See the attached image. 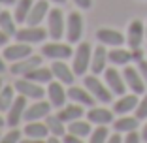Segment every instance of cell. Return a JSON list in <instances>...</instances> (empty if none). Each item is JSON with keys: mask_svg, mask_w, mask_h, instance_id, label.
Returning a JSON list of instances; mask_svg holds the SVG:
<instances>
[{"mask_svg": "<svg viewBox=\"0 0 147 143\" xmlns=\"http://www.w3.org/2000/svg\"><path fill=\"white\" fill-rule=\"evenodd\" d=\"M40 53L45 60L53 62V60H72L74 55V47L72 44L64 42V40H49V42H43Z\"/></svg>", "mask_w": 147, "mask_h": 143, "instance_id": "6da1fadb", "label": "cell"}, {"mask_svg": "<svg viewBox=\"0 0 147 143\" xmlns=\"http://www.w3.org/2000/svg\"><path fill=\"white\" fill-rule=\"evenodd\" d=\"M91 60H92V45L89 42H79L72 55V68L78 77H83L91 72Z\"/></svg>", "mask_w": 147, "mask_h": 143, "instance_id": "7a4b0ae2", "label": "cell"}, {"mask_svg": "<svg viewBox=\"0 0 147 143\" xmlns=\"http://www.w3.org/2000/svg\"><path fill=\"white\" fill-rule=\"evenodd\" d=\"M83 85H85V87L89 89V92L96 98V102H100V104H111L113 102V96L115 94L109 91V87L106 85L104 79H100L96 74L83 75Z\"/></svg>", "mask_w": 147, "mask_h": 143, "instance_id": "3957f363", "label": "cell"}, {"mask_svg": "<svg viewBox=\"0 0 147 143\" xmlns=\"http://www.w3.org/2000/svg\"><path fill=\"white\" fill-rule=\"evenodd\" d=\"M15 40L34 47V45H42L43 42H47L49 34H47V28L42 25H23V26H19Z\"/></svg>", "mask_w": 147, "mask_h": 143, "instance_id": "277c9868", "label": "cell"}, {"mask_svg": "<svg viewBox=\"0 0 147 143\" xmlns=\"http://www.w3.org/2000/svg\"><path fill=\"white\" fill-rule=\"evenodd\" d=\"M49 40H64L66 34V15L61 8H51L47 19H45Z\"/></svg>", "mask_w": 147, "mask_h": 143, "instance_id": "5b68a950", "label": "cell"}, {"mask_svg": "<svg viewBox=\"0 0 147 143\" xmlns=\"http://www.w3.org/2000/svg\"><path fill=\"white\" fill-rule=\"evenodd\" d=\"M13 87H15L19 96H25L28 102L45 98V85H40L28 77H17L13 81Z\"/></svg>", "mask_w": 147, "mask_h": 143, "instance_id": "8992f818", "label": "cell"}, {"mask_svg": "<svg viewBox=\"0 0 147 143\" xmlns=\"http://www.w3.org/2000/svg\"><path fill=\"white\" fill-rule=\"evenodd\" d=\"M43 60H45V58L42 56V53H32L30 56H26V58H23V60H17V62H13V64H9L8 72L13 75V77H26L32 70H36L38 66H42Z\"/></svg>", "mask_w": 147, "mask_h": 143, "instance_id": "52a82bcc", "label": "cell"}, {"mask_svg": "<svg viewBox=\"0 0 147 143\" xmlns=\"http://www.w3.org/2000/svg\"><path fill=\"white\" fill-rule=\"evenodd\" d=\"M45 98L53 105V109H61L64 104H68V87L64 83L53 79L49 85H45Z\"/></svg>", "mask_w": 147, "mask_h": 143, "instance_id": "ba28073f", "label": "cell"}, {"mask_svg": "<svg viewBox=\"0 0 147 143\" xmlns=\"http://www.w3.org/2000/svg\"><path fill=\"white\" fill-rule=\"evenodd\" d=\"M83 36V15L79 11H70L66 15V34L64 40L72 45H78Z\"/></svg>", "mask_w": 147, "mask_h": 143, "instance_id": "9c48e42d", "label": "cell"}, {"mask_svg": "<svg viewBox=\"0 0 147 143\" xmlns=\"http://www.w3.org/2000/svg\"><path fill=\"white\" fill-rule=\"evenodd\" d=\"M26 105H28V100L25 96H19L15 98V102L11 104V107L4 113L6 115V122H8V128H19L25 122V111Z\"/></svg>", "mask_w": 147, "mask_h": 143, "instance_id": "30bf717a", "label": "cell"}, {"mask_svg": "<svg viewBox=\"0 0 147 143\" xmlns=\"http://www.w3.org/2000/svg\"><path fill=\"white\" fill-rule=\"evenodd\" d=\"M51 113H53V105L47 102V98L32 100V102H28V105H26L25 122L26 121H45Z\"/></svg>", "mask_w": 147, "mask_h": 143, "instance_id": "8fae6325", "label": "cell"}, {"mask_svg": "<svg viewBox=\"0 0 147 143\" xmlns=\"http://www.w3.org/2000/svg\"><path fill=\"white\" fill-rule=\"evenodd\" d=\"M102 75H104L106 85L109 87V91H111L115 96L126 94V89L128 87H126V81H125V77H123V72H119L117 66H108Z\"/></svg>", "mask_w": 147, "mask_h": 143, "instance_id": "7c38bea8", "label": "cell"}, {"mask_svg": "<svg viewBox=\"0 0 147 143\" xmlns=\"http://www.w3.org/2000/svg\"><path fill=\"white\" fill-rule=\"evenodd\" d=\"M49 68H51V72H53V77H55L57 81L64 83L66 87L74 85L76 79H78L72 64H68V60H53V62H49Z\"/></svg>", "mask_w": 147, "mask_h": 143, "instance_id": "4fadbf2b", "label": "cell"}, {"mask_svg": "<svg viewBox=\"0 0 147 143\" xmlns=\"http://www.w3.org/2000/svg\"><path fill=\"white\" fill-rule=\"evenodd\" d=\"M4 58L8 60V64H13V62L17 60H23V58H26V56H30L32 53H34V47L28 44H23V42H13V44H8L4 47Z\"/></svg>", "mask_w": 147, "mask_h": 143, "instance_id": "5bb4252c", "label": "cell"}, {"mask_svg": "<svg viewBox=\"0 0 147 143\" xmlns=\"http://www.w3.org/2000/svg\"><path fill=\"white\" fill-rule=\"evenodd\" d=\"M123 77H125L126 81V87H128L130 92H134V94H145V79L142 77V74H140L138 66H125V70H123Z\"/></svg>", "mask_w": 147, "mask_h": 143, "instance_id": "9a60e30c", "label": "cell"}, {"mask_svg": "<svg viewBox=\"0 0 147 143\" xmlns=\"http://www.w3.org/2000/svg\"><path fill=\"white\" fill-rule=\"evenodd\" d=\"M85 117L94 126H109V124H113V121H115V113H113V109L102 107V105H100V107L98 105H92V107L87 109Z\"/></svg>", "mask_w": 147, "mask_h": 143, "instance_id": "2e32d148", "label": "cell"}, {"mask_svg": "<svg viewBox=\"0 0 147 143\" xmlns=\"http://www.w3.org/2000/svg\"><path fill=\"white\" fill-rule=\"evenodd\" d=\"M68 100L70 102H74V104H79V105H83V107H92L94 105V102H96V98L89 92V89L85 87V85H70L68 87Z\"/></svg>", "mask_w": 147, "mask_h": 143, "instance_id": "e0dca14e", "label": "cell"}, {"mask_svg": "<svg viewBox=\"0 0 147 143\" xmlns=\"http://www.w3.org/2000/svg\"><path fill=\"white\" fill-rule=\"evenodd\" d=\"M96 40H98V44L106 45V47H121L126 44L125 34H121L115 28H106V26L96 30Z\"/></svg>", "mask_w": 147, "mask_h": 143, "instance_id": "ac0fdd59", "label": "cell"}, {"mask_svg": "<svg viewBox=\"0 0 147 143\" xmlns=\"http://www.w3.org/2000/svg\"><path fill=\"white\" fill-rule=\"evenodd\" d=\"M125 36H126V44H128L130 49L142 47L143 40H145V23H142L140 19H134V21L128 25Z\"/></svg>", "mask_w": 147, "mask_h": 143, "instance_id": "d6986e66", "label": "cell"}, {"mask_svg": "<svg viewBox=\"0 0 147 143\" xmlns=\"http://www.w3.org/2000/svg\"><path fill=\"white\" fill-rule=\"evenodd\" d=\"M109 64V58H108V47L102 44H98L96 47H92V60H91V74L96 75H102L106 72Z\"/></svg>", "mask_w": 147, "mask_h": 143, "instance_id": "ffe728a7", "label": "cell"}, {"mask_svg": "<svg viewBox=\"0 0 147 143\" xmlns=\"http://www.w3.org/2000/svg\"><path fill=\"white\" fill-rule=\"evenodd\" d=\"M138 94H134V92H128V94H123L119 96V98L113 102V113L115 115H128L130 111H136V107H138Z\"/></svg>", "mask_w": 147, "mask_h": 143, "instance_id": "44dd1931", "label": "cell"}, {"mask_svg": "<svg viewBox=\"0 0 147 143\" xmlns=\"http://www.w3.org/2000/svg\"><path fill=\"white\" fill-rule=\"evenodd\" d=\"M49 4H51L49 0H36L25 25H43L47 15H49V11H51V6Z\"/></svg>", "mask_w": 147, "mask_h": 143, "instance_id": "7402d4cb", "label": "cell"}, {"mask_svg": "<svg viewBox=\"0 0 147 143\" xmlns=\"http://www.w3.org/2000/svg\"><path fill=\"white\" fill-rule=\"evenodd\" d=\"M25 138H34V139H47L49 138V128L45 121H26L21 126Z\"/></svg>", "mask_w": 147, "mask_h": 143, "instance_id": "603a6c76", "label": "cell"}, {"mask_svg": "<svg viewBox=\"0 0 147 143\" xmlns=\"http://www.w3.org/2000/svg\"><path fill=\"white\" fill-rule=\"evenodd\" d=\"M85 109L87 107H83V105H79V104L68 102V104H64L61 109H57V115H59L66 124H70V122H74V121H78V119L85 117V113H87Z\"/></svg>", "mask_w": 147, "mask_h": 143, "instance_id": "cb8c5ba5", "label": "cell"}, {"mask_svg": "<svg viewBox=\"0 0 147 143\" xmlns=\"http://www.w3.org/2000/svg\"><path fill=\"white\" fill-rule=\"evenodd\" d=\"M19 26H21V25L17 23V19H15L13 11H9L8 8L0 9V30H4L9 38H15Z\"/></svg>", "mask_w": 147, "mask_h": 143, "instance_id": "d4e9b609", "label": "cell"}, {"mask_svg": "<svg viewBox=\"0 0 147 143\" xmlns=\"http://www.w3.org/2000/svg\"><path fill=\"white\" fill-rule=\"evenodd\" d=\"M108 58L111 66H128L130 62H134L132 56V49H125L121 47H111V51H108Z\"/></svg>", "mask_w": 147, "mask_h": 143, "instance_id": "484cf974", "label": "cell"}, {"mask_svg": "<svg viewBox=\"0 0 147 143\" xmlns=\"http://www.w3.org/2000/svg\"><path fill=\"white\" fill-rule=\"evenodd\" d=\"M140 128V119L132 117V115H119V119L113 121V130L119 132V134H128V132H134Z\"/></svg>", "mask_w": 147, "mask_h": 143, "instance_id": "4316f807", "label": "cell"}, {"mask_svg": "<svg viewBox=\"0 0 147 143\" xmlns=\"http://www.w3.org/2000/svg\"><path fill=\"white\" fill-rule=\"evenodd\" d=\"M92 130H94V124H92L87 117L78 119V121H74V122H70V124H68V134L78 136V138H83V139L89 138Z\"/></svg>", "mask_w": 147, "mask_h": 143, "instance_id": "83f0119b", "label": "cell"}, {"mask_svg": "<svg viewBox=\"0 0 147 143\" xmlns=\"http://www.w3.org/2000/svg\"><path fill=\"white\" fill-rule=\"evenodd\" d=\"M45 124H47L49 128V136H57V138H62V136L68 132V124H66L64 121H62L59 115L55 113H51L47 119H45Z\"/></svg>", "mask_w": 147, "mask_h": 143, "instance_id": "f1b7e54d", "label": "cell"}, {"mask_svg": "<svg viewBox=\"0 0 147 143\" xmlns=\"http://www.w3.org/2000/svg\"><path fill=\"white\" fill-rule=\"evenodd\" d=\"M36 0H17V4L13 6V15H15V19H17L19 25H25L26 19H28V15H30V9L32 6H34Z\"/></svg>", "mask_w": 147, "mask_h": 143, "instance_id": "f546056e", "label": "cell"}, {"mask_svg": "<svg viewBox=\"0 0 147 143\" xmlns=\"http://www.w3.org/2000/svg\"><path fill=\"white\" fill-rule=\"evenodd\" d=\"M28 79H32V81H36V83H40V85H49V83L53 81V72H51V68L49 66H38L36 70H32L30 74L26 75Z\"/></svg>", "mask_w": 147, "mask_h": 143, "instance_id": "4dcf8cb0", "label": "cell"}, {"mask_svg": "<svg viewBox=\"0 0 147 143\" xmlns=\"http://www.w3.org/2000/svg\"><path fill=\"white\" fill-rule=\"evenodd\" d=\"M15 98H17V91H15V87L11 85H8L6 83L4 89H2V92H0V111L6 113L9 107H11V104L15 102Z\"/></svg>", "mask_w": 147, "mask_h": 143, "instance_id": "1f68e13d", "label": "cell"}, {"mask_svg": "<svg viewBox=\"0 0 147 143\" xmlns=\"http://www.w3.org/2000/svg\"><path fill=\"white\" fill-rule=\"evenodd\" d=\"M109 128L108 126H94V130L87 138V143H108Z\"/></svg>", "mask_w": 147, "mask_h": 143, "instance_id": "d6a6232c", "label": "cell"}, {"mask_svg": "<svg viewBox=\"0 0 147 143\" xmlns=\"http://www.w3.org/2000/svg\"><path fill=\"white\" fill-rule=\"evenodd\" d=\"M23 139V130L19 128H8L6 132H2L0 136V143H19Z\"/></svg>", "mask_w": 147, "mask_h": 143, "instance_id": "836d02e7", "label": "cell"}, {"mask_svg": "<svg viewBox=\"0 0 147 143\" xmlns=\"http://www.w3.org/2000/svg\"><path fill=\"white\" fill-rule=\"evenodd\" d=\"M136 117L140 121H145L147 119V94L142 96V100L138 102V107H136Z\"/></svg>", "mask_w": 147, "mask_h": 143, "instance_id": "e575fe53", "label": "cell"}, {"mask_svg": "<svg viewBox=\"0 0 147 143\" xmlns=\"http://www.w3.org/2000/svg\"><path fill=\"white\" fill-rule=\"evenodd\" d=\"M142 134H140L138 130L134 132H128V134H125V139H123V143H142Z\"/></svg>", "mask_w": 147, "mask_h": 143, "instance_id": "d590c367", "label": "cell"}, {"mask_svg": "<svg viewBox=\"0 0 147 143\" xmlns=\"http://www.w3.org/2000/svg\"><path fill=\"white\" fill-rule=\"evenodd\" d=\"M62 141H64V143H87L83 138H78V136H72V134H68V132H66V134L62 136Z\"/></svg>", "mask_w": 147, "mask_h": 143, "instance_id": "8d00e7d4", "label": "cell"}, {"mask_svg": "<svg viewBox=\"0 0 147 143\" xmlns=\"http://www.w3.org/2000/svg\"><path fill=\"white\" fill-rule=\"evenodd\" d=\"M72 2L79 9H91V6H92V0H72Z\"/></svg>", "mask_w": 147, "mask_h": 143, "instance_id": "74e56055", "label": "cell"}, {"mask_svg": "<svg viewBox=\"0 0 147 143\" xmlns=\"http://www.w3.org/2000/svg\"><path fill=\"white\" fill-rule=\"evenodd\" d=\"M8 70H9V64H8V60L4 58V53L0 51V75H4Z\"/></svg>", "mask_w": 147, "mask_h": 143, "instance_id": "f35d334b", "label": "cell"}, {"mask_svg": "<svg viewBox=\"0 0 147 143\" xmlns=\"http://www.w3.org/2000/svg\"><path fill=\"white\" fill-rule=\"evenodd\" d=\"M138 70H140L142 77L145 79V83H147V60H145V58H142V60L138 62Z\"/></svg>", "mask_w": 147, "mask_h": 143, "instance_id": "ab89813d", "label": "cell"}, {"mask_svg": "<svg viewBox=\"0 0 147 143\" xmlns=\"http://www.w3.org/2000/svg\"><path fill=\"white\" fill-rule=\"evenodd\" d=\"M123 134H119V132H113V134H109L108 138V143H123Z\"/></svg>", "mask_w": 147, "mask_h": 143, "instance_id": "60d3db41", "label": "cell"}, {"mask_svg": "<svg viewBox=\"0 0 147 143\" xmlns=\"http://www.w3.org/2000/svg\"><path fill=\"white\" fill-rule=\"evenodd\" d=\"M8 44H9V36L4 30H0V49H4Z\"/></svg>", "mask_w": 147, "mask_h": 143, "instance_id": "b9f144b4", "label": "cell"}, {"mask_svg": "<svg viewBox=\"0 0 147 143\" xmlns=\"http://www.w3.org/2000/svg\"><path fill=\"white\" fill-rule=\"evenodd\" d=\"M132 56H134V62H140L143 58V51L140 47L138 49H132Z\"/></svg>", "mask_w": 147, "mask_h": 143, "instance_id": "7bdbcfd3", "label": "cell"}, {"mask_svg": "<svg viewBox=\"0 0 147 143\" xmlns=\"http://www.w3.org/2000/svg\"><path fill=\"white\" fill-rule=\"evenodd\" d=\"M17 0H0V8H13Z\"/></svg>", "mask_w": 147, "mask_h": 143, "instance_id": "ee69618b", "label": "cell"}, {"mask_svg": "<svg viewBox=\"0 0 147 143\" xmlns=\"http://www.w3.org/2000/svg\"><path fill=\"white\" fill-rule=\"evenodd\" d=\"M19 143H45V139H34V138H25L23 136V139Z\"/></svg>", "mask_w": 147, "mask_h": 143, "instance_id": "f6af8a7d", "label": "cell"}, {"mask_svg": "<svg viewBox=\"0 0 147 143\" xmlns=\"http://www.w3.org/2000/svg\"><path fill=\"white\" fill-rule=\"evenodd\" d=\"M45 143H64V141H62V138H57V136H49V138L45 139Z\"/></svg>", "mask_w": 147, "mask_h": 143, "instance_id": "bcb514c9", "label": "cell"}, {"mask_svg": "<svg viewBox=\"0 0 147 143\" xmlns=\"http://www.w3.org/2000/svg\"><path fill=\"white\" fill-rule=\"evenodd\" d=\"M4 128H8V122H6V115L0 111V130H4Z\"/></svg>", "mask_w": 147, "mask_h": 143, "instance_id": "7dc6e473", "label": "cell"}, {"mask_svg": "<svg viewBox=\"0 0 147 143\" xmlns=\"http://www.w3.org/2000/svg\"><path fill=\"white\" fill-rule=\"evenodd\" d=\"M140 134H142V139L147 143V119H145V124L142 126V130H140Z\"/></svg>", "mask_w": 147, "mask_h": 143, "instance_id": "c3c4849f", "label": "cell"}, {"mask_svg": "<svg viewBox=\"0 0 147 143\" xmlns=\"http://www.w3.org/2000/svg\"><path fill=\"white\" fill-rule=\"evenodd\" d=\"M51 4H57V6H62V4H66V0H49Z\"/></svg>", "mask_w": 147, "mask_h": 143, "instance_id": "681fc988", "label": "cell"}, {"mask_svg": "<svg viewBox=\"0 0 147 143\" xmlns=\"http://www.w3.org/2000/svg\"><path fill=\"white\" fill-rule=\"evenodd\" d=\"M4 85H6V83H4V77L0 75V92H2V89H4Z\"/></svg>", "mask_w": 147, "mask_h": 143, "instance_id": "f907efd6", "label": "cell"}, {"mask_svg": "<svg viewBox=\"0 0 147 143\" xmlns=\"http://www.w3.org/2000/svg\"><path fill=\"white\" fill-rule=\"evenodd\" d=\"M145 38H147V23H145Z\"/></svg>", "mask_w": 147, "mask_h": 143, "instance_id": "816d5d0a", "label": "cell"}, {"mask_svg": "<svg viewBox=\"0 0 147 143\" xmlns=\"http://www.w3.org/2000/svg\"><path fill=\"white\" fill-rule=\"evenodd\" d=\"M2 132H4V130H0V136H2Z\"/></svg>", "mask_w": 147, "mask_h": 143, "instance_id": "f5cc1de1", "label": "cell"}, {"mask_svg": "<svg viewBox=\"0 0 147 143\" xmlns=\"http://www.w3.org/2000/svg\"><path fill=\"white\" fill-rule=\"evenodd\" d=\"M0 9H2V8H0Z\"/></svg>", "mask_w": 147, "mask_h": 143, "instance_id": "db71d44e", "label": "cell"}]
</instances>
